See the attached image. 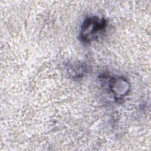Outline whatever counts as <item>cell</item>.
Returning <instances> with one entry per match:
<instances>
[{"instance_id":"cell-1","label":"cell","mask_w":151,"mask_h":151,"mask_svg":"<svg viewBox=\"0 0 151 151\" xmlns=\"http://www.w3.org/2000/svg\"><path fill=\"white\" fill-rule=\"evenodd\" d=\"M107 26V21L104 18L97 16L86 18L81 27L80 39L84 43H90L96 40L103 32Z\"/></svg>"},{"instance_id":"cell-2","label":"cell","mask_w":151,"mask_h":151,"mask_svg":"<svg viewBox=\"0 0 151 151\" xmlns=\"http://www.w3.org/2000/svg\"><path fill=\"white\" fill-rule=\"evenodd\" d=\"M130 86L126 80L120 78H111L109 88L116 99L119 100L128 93Z\"/></svg>"}]
</instances>
